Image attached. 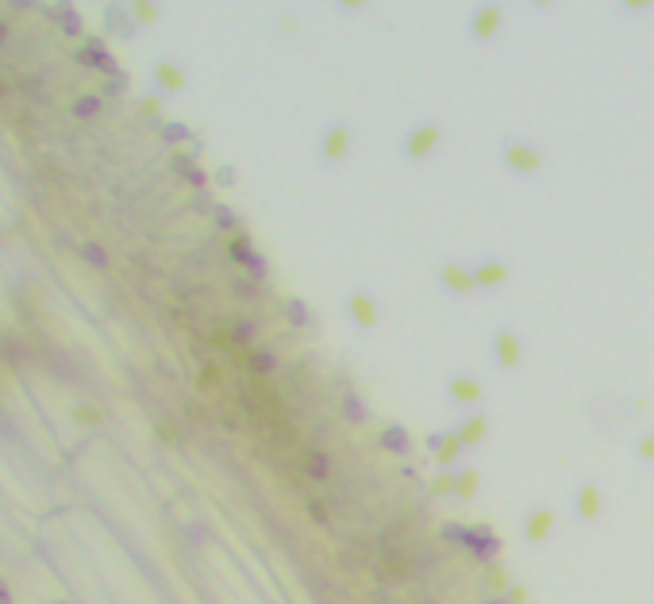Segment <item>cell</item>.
<instances>
[{"label":"cell","instance_id":"6da1fadb","mask_svg":"<svg viewBox=\"0 0 654 604\" xmlns=\"http://www.w3.org/2000/svg\"><path fill=\"white\" fill-rule=\"evenodd\" d=\"M497 158H500V166H505L512 177H539V174H543V166H547L543 147L531 143V139H523V135H505V139H500V143H497Z\"/></svg>","mask_w":654,"mask_h":604},{"label":"cell","instance_id":"7a4b0ae2","mask_svg":"<svg viewBox=\"0 0 654 604\" xmlns=\"http://www.w3.org/2000/svg\"><path fill=\"white\" fill-rule=\"evenodd\" d=\"M505 23H508V12H505L500 0H473L462 31H466V38L473 47H489L493 38L505 35Z\"/></svg>","mask_w":654,"mask_h":604},{"label":"cell","instance_id":"3957f363","mask_svg":"<svg viewBox=\"0 0 654 604\" xmlns=\"http://www.w3.org/2000/svg\"><path fill=\"white\" fill-rule=\"evenodd\" d=\"M351 150H354V127H351V120L335 115V120H327L324 127H319L316 154H319V162H324V166L346 162V158H351Z\"/></svg>","mask_w":654,"mask_h":604},{"label":"cell","instance_id":"277c9868","mask_svg":"<svg viewBox=\"0 0 654 604\" xmlns=\"http://www.w3.org/2000/svg\"><path fill=\"white\" fill-rule=\"evenodd\" d=\"M443 147V123L439 120H416L412 127H408V132L401 135V158L404 162H428L435 150Z\"/></svg>","mask_w":654,"mask_h":604},{"label":"cell","instance_id":"5b68a950","mask_svg":"<svg viewBox=\"0 0 654 604\" xmlns=\"http://www.w3.org/2000/svg\"><path fill=\"white\" fill-rule=\"evenodd\" d=\"M346 316H351V324H354L358 331H374V328L381 324V308H378V301L369 297L366 289L346 293Z\"/></svg>","mask_w":654,"mask_h":604},{"label":"cell","instance_id":"8992f818","mask_svg":"<svg viewBox=\"0 0 654 604\" xmlns=\"http://www.w3.org/2000/svg\"><path fill=\"white\" fill-rule=\"evenodd\" d=\"M558 528V512L550 505H535L528 516H523V539H528L531 547H543L550 535Z\"/></svg>","mask_w":654,"mask_h":604},{"label":"cell","instance_id":"52a82bcc","mask_svg":"<svg viewBox=\"0 0 654 604\" xmlns=\"http://www.w3.org/2000/svg\"><path fill=\"white\" fill-rule=\"evenodd\" d=\"M439 285H443V293H451V297H466V293H473L478 289V281H473V266H466V262H454V259H446L443 266H439Z\"/></svg>","mask_w":654,"mask_h":604},{"label":"cell","instance_id":"ba28073f","mask_svg":"<svg viewBox=\"0 0 654 604\" xmlns=\"http://www.w3.org/2000/svg\"><path fill=\"white\" fill-rule=\"evenodd\" d=\"M508 277H512L508 259L489 254V259L473 262V281H478V289H500V285H508Z\"/></svg>","mask_w":654,"mask_h":604},{"label":"cell","instance_id":"9c48e42d","mask_svg":"<svg viewBox=\"0 0 654 604\" xmlns=\"http://www.w3.org/2000/svg\"><path fill=\"white\" fill-rule=\"evenodd\" d=\"M100 20H105V31H108L112 38H135L139 31H143V28L135 23L132 8L120 4V0H112V4L105 8V16H100Z\"/></svg>","mask_w":654,"mask_h":604},{"label":"cell","instance_id":"30bf717a","mask_svg":"<svg viewBox=\"0 0 654 604\" xmlns=\"http://www.w3.org/2000/svg\"><path fill=\"white\" fill-rule=\"evenodd\" d=\"M150 77H154V85H158V93H182V89L189 85L185 66H182V62H174V58H158V62H154Z\"/></svg>","mask_w":654,"mask_h":604},{"label":"cell","instance_id":"8fae6325","mask_svg":"<svg viewBox=\"0 0 654 604\" xmlns=\"http://www.w3.org/2000/svg\"><path fill=\"white\" fill-rule=\"evenodd\" d=\"M493 358L500 370H520L523 362V339L516 331H497L493 336Z\"/></svg>","mask_w":654,"mask_h":604},{"label":"cell","instance_id":"7c38bea8","mask_svg":"<svg viewBox=\"0 0 654 604\" xmlns=\"http://www.w3.org/2000/svg\"><path fill=\"white\" fill-rule=\"evenodd\" d=\"M573 516L582 523H597L600 516H605V497H600L597 485H582V489L573 493Z\"/></svg>","mask_w":654,"mask_h":604},{"label":"cell","instance_id":"4fadbf2b","mask_svg":"<svg viewBox=\"0 0 654 604\" xmlns=\"http://www.w3.org/2000/svg\"><path fill=\"white\" fill-rule=\"evenodd\" d=\"M428 447H431V455H435V466H443V470H451L454 462L462 458V439L454 431H439V435H428Z\"/></svg>","mask_w":654,"mask_h":604},{"label":"cell","instance_id":"5bb4252c","mask_svg":"<svg viewBox=\"0 0 654 604\" xmlns=\"http://www.w3.org/2000/svg\"><path fill=\"white\" fill-rule=\"evenodd\" d=\"M77 62H81V66H97V70H105V73H115V70H120V66H115V55L105 47V38H81Z\"/></svg>","mask_w":654,"mask_h":604},{"label":"cell","instance_id":"9a60e30c","mask_svg":"<svg viewBox=\"0 0 654 604\" xmlns=\"http://www.w3.org/2000/svg\"><path fill=\"white\" fill-rule=\"evenodd\" d=\"M446 396H451L454 404H462V408H473L485 396V389H481V381L478 378H466V374H454V378H446Z\"/></svg>","mask_w":654,"mask_h":604},{"label":"cell","instance_id":"2e32d148","mask_svg":"<svg viewBox=\"0 0 654 604\" xmlns=\"http://www.w3.org/2000/svg\"><path fill=\"white\" fill-rule=\"evenodd\" d=\"M489 428H493V423H489V416H485V413H470V416L454 428V435L462 439V447L470 451V447H481L485 439H489Z\"/></svg>","mask_w":654,"mask_h":604},{"label":"cell","instance_id":"e0dca14e","mask_svg":"<svg viewBox=\"0 0 654 604\" xmlns=\"http://www.w3.org/2000/svg\"><path fill=\"white\" fill-rule=\"evenodd\" d=\"M47 16L58 23V31H62V35H81V31H85V23H81V16H77L73 0H55Z\"/></svg>","mask_w":654,"mask_h":604},{"label":"cell","instance_id":"ac0fdd59","mask_svg":"<svg viewBox=\"0 0 654 604\" xmlns=\"http://www.w3.org/2000/svg\"><path fill=\"white\" fill-rule=\"evenodd\" d=\"M127 8H132V16L139 28H154V23L162 20V4L158 0H127Z\"/></svg>","mask_w":654,"mask_h":604},{"label":"cell","instance_id":"d6986e66","mask_svg":"<svg viewBox=\"0 0 654 604\" xmlns=\"http://www.w3.org/2000/svg\"><path fill=\"white\" fill-rule=\"evenodd\" d=\"M478 493H481V470H473V466L458 470V485H454V497H462V500H473Z\"/></svg>","mask_w":654,"mask_h":604},{"label":"cell","instance_id":"ffe728a7","mask_svg":"<svg viewBox=\"0 0 654 604\" xmlns=\"http://www.w3.org/2000/svg\"><path fill=\"white\" fill-rule=\"evenodd\" d=\"M301 470H304V478H312V481H324L327 478V455L324 451H308L304 455V462H301Z\"/></svg>","mask_w":654,"mask_h":604},{"label":"cell","instance_id":"44dd1931","mask_svg":"<svg viewBox=\"0 0 654 604\" xmlns=\"http://www.w3.org/2000/svg\"><path fill=\"white\" fill-rule=\"evenodd\" d=\"M231 259H235V262H242V266H251L254 259H259V254H254V242H251V235H247V231H239V235L231 239Z\"/></svg>","mask_w":654,"mask_h":604},{"label":"cell","instance_id":"7402d4cb","mask_svg":"<svg viewBox=\"0 0 654 604\" xmlns=\"http://www.w3.org/2000/svg\"><path fill=\"white\" fill-rule=\"evenodd\" d=\"M612 4H616V12H620V16L635 20V16H647V12L654 8V0H612Z\"/></svg>","mask_w":654,"mask_h":604},{"label":"cell","instance_id":"603a6c76","mask_svg":"<svg viewBox=\"0 0 654 604\" xmlns=\"http://www.w3.org/2000/svg\"><path fill=\"white\" fill-rule=\"evenodd\" d=\"M454 485H458V470H446L439 478H431V493L435 497H454Z\"/></svg>","mask_w":654,"mask_h":604},{"label":"cell","instance_id":"cb8c5ba5","mask_svg":"<svg viewBox=\"0 0 654 604\" xmlns=\"http://www.w3.org/2000/svg\"><path fill=\"white\" fill-rule=\"evenodd\" d=\"M485 582H489V589H493V593H508V589H512V582H508L505 566H489V570H485Z\"/></svg>","mask_w":654,"mask_h":604},{"label":"cell","instance_id":"d4e9b609","mask_svg":"<svg viewBox=\"0 0 654 604\" xmlns=\"http://www.w3.org/2000/svg\"><path fill=\"white\" fill-rule=\"evenodd\" d=\"M304 512H308V520H316V523H319V528H331V516H327V508H324V500H319V497L308 500Z\"/></svg>","mask_w":654,"mask_h":604},{"label":"cell","instance_id":"484cf974","mask_svg":"<svg viewBox=\"0 0 654 604\" xmlns=\"http://www.w3.org/2000/svg\"><path fill=\"white\" fill-rule=\"evenodd\" d=\"M374 0H331V8L339 12V16H358V12H366Z\"/></svg>","mask_w":654,"mask_h":604},{"label":"cell","instance_id":"4316f807","mask_svg":"<svg viewBox=\"0 0 654 604\" xmlns=\"http://www.w3.org/2000/svg\"><path fill=\"white\" fill-rule=\"evenodd\" d=\"M100 112V97H77L73 100V115H97Z\"/></svg>","mask_w":654,"mask_h":604},{"label":"cell","instance_id":"83f0119b","mask_svg":"<svg viewBox=\"0 0 654 604\" xmlns=\"http://www.w3.org/2000/svg\"><path fill=\"white\" fill-rule=\"evenodd\" d=\"M635 455H639V462H654V431H647L643 439L635 443Z\"/></svg>","mask_w":654,"mask_h":604},{"label":"cell","instance_id":"f1b7e54d","mask_svg":"<svg viewBox=\"0 0 654 604\" xmlns=\"http://www.w3.org/2000/svg\"><path fill=\"white\" fill-rule=\"evenodd\" d=\"M505 604H528V589H523V585H516V582H512V589H508V593H505Z\"/></svg>","mask_w":654,"mask_h":604},{"label":"cell","instance_id":"f546056e","mask_svg":"<svg viewBox=\"0 0 654 604\" xmlns=\"http://www.w3.org/2000/svg\"><path fill=\"white\" fill-rule=\"evenodd\" d=\"M523 4H528L531 12H550V8L558 4V0H523Z\"/></svg>","mask_w":654,"mask_h":604},{"label":"cell","instance_id":"4dcf8cb0","mask_svg":"<svg viewBox=\"0 0 654 604\" xmlns=\"http://www.w3.org/2000/svg\"><path fill=\"white\" fill-rule=\"evenodd\" d=\"M166 139H170V143L185 139V127H182V123H166Z\"/></svg>","mask_w":654,"mask_h":604},{"label":"cell","instance_id":"1f68e13d","mask_svg":"<svg viewBox=\"0 0 654 604\" xmlns=\"http://www.w3.org/2000/svg\"><path fill=\"white\" fill-rule=\"evenodd\" d=\"M8 43H12V28H8V23H4V20H0V50H4Z\"/></svg>","mask_w":654,"mask_h":604},{"label":"cell","instance_id":"d6a6232c","mask_svg":"<svg viewBox=\"0 0 654 604\" xmlns=\"http://www.w3.org/2000/svg\"><path fill=\"white\" fill-rule=\"evenodd\" d=\"M8 8H35V0H8Z\"/></svg>","mask_w":654,"mask_h":604},{"label":"cell","instance_id":"836d02e7","mask_svg":"<svg viewBox=\"0 0 654 604\" xmlns=\"http://www.w3.org/2000/svg\"><path fill=\"white\" fill-rule=\"evenodd\" d=\"M143 112H147V115H154V112H158V100H154V97H150V100H143Z\"/></svg>","mask_w":654,"mask_h":604}]
</instances>
